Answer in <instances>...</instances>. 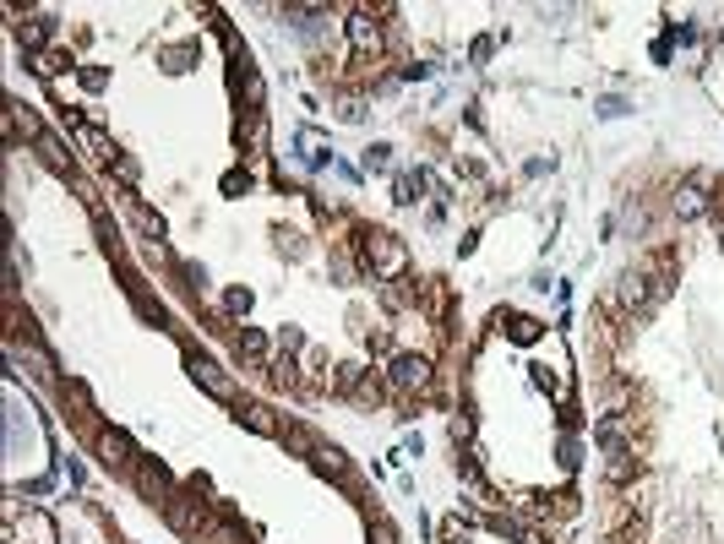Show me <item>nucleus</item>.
Returning a JSON list of instances; mask_svg holds the SVG:
<instances>
[{
	"label": "nucleus",
	"instance_id": "7",
	"mask_svg": "<svg viewBox=\"0 0 724 544\" xmlns=\"http://www.w3.org/2000/svg\"><path fill=\"white\" fill-rule=\"evenodd\" d=\"M76 142H82V153H87V158H98V163H109V158H114V142H109L98 125H87V120H76Z\"/></svg>",
	"mask_w": 724,
	"mask_h": 544
},
{
	"label": "nucleus",
	"instance_id": "23",
	"mask_svg": "<svg viewBox=\"0 0 724 544\" xmlns=\"http://www.w3.org/2000/svg\"><path fill=\"white\" fill-rule=\"evenodd\" d=\"M518 544H545L540 534H518Z\"/></svg>",
	"mask_w": 724,
	"mask_h": 544
},
{
	"label": "nucleus",
	"instance_id": "18",
	"mask_svg": "<svg viewBox=\"0 0 724 544\" xmlns=\"http://www.w3.org/2000/svg\"><path fill=\"white\" fill-rule=\"evenodd\" d=\"M420 191H425V180H414V174L398 180V202H420Z\"/></svg>",
	"mask_w": 724,
	"mask_h": 544
},
{
	"label": "nucleus",
	"instance_id": "16",
	"mask_svg": "<svg viewBox=\"0 0 724 544\" xmlns=\"http://www.w3.org/2000/svg\"><path fill=\"white\" fill-rule=\"evenodd\" d=\"M240 354H245V360H262V354H267V338H262V332H240Z\"/></svg>",
	"mask_w": 724,
	"mask_h": 544
},
{
	"label": "nucleus",
	"instance_id": "20",
	"mask_svg": "<svg viewBox=\"0 0 724 544\" xmlns=\"http://www.w3.org/2000/svg\"><path fill=\"white\" fill-rule=\"evenodd\" d=\"M223 305H229L234 316H245V311H251V289H229V300H223Z\"/></svg>",
	"mask_w": 724,
	"mask_h": 544
},
{
	"label": "nucleus",
	"instance_id": "3",
	"mask_svg": "<svg viewBox=\"0 0 724 544\" xmlns=\"http://www.w3.org/2000/svg\"><path fill=\"white\" fill-rule=\"evenodd\" d=\"M431 371H436V365H431L425 354H398L387 376H392L398 392H420V387H431Z\"/></svg>",
	"mask_w": 724,
	"mask_h": 544
},
{
	"label": "nucleus",
	"instance_id": "6",
	"mask_svg": "<svg viewBox=\"0 0 724 544\" xmlns=\"http://www.w3.org/2000/svg\"><path fill=\"white\" fill-rule=\"evenodd\" d=\"M365 240H371V262H376V272H382V278L403 272V245H398L392 234H365Z\"/></svg>",
	"mask_w": 724,
	"mask_h": 544
},
{
	"label": "nucleus",
	"instance_id": "11",
	"mask_svg": "<svg viewBox=\"0 0 724 544\" xmlns=\"http://www.w3.org/2000/svg\"><path fill=\"white\" fill-rule=\"evenodd\" d=\"M136 490H142L147 501H169V496H164V490H169V474L153 469V463H136Z\"/></svg>",
	"mask_w": 724,
	"mask_h": 544
},
{
	"label": "nucleus",
	"instance_id": "2",
	"mask_svg": "<svg viewBox=\"0 0 724 544\" xmlns=\"http://www.w3.org/2000/svg\"><path fill=\"white\" fill-rule=\"evenodd\" d=\"M185 371H191V381H196V387H202L207 398H218V403H240V387H234V381H229V376H223V371H218L213 360H202V354H196V360H191Z\"/></svg>",
	"mask_w": 724,
	"mask_h": 544
},
{
	"label": "nucleus",
	"instance_id": "22",
	"mask_svg": "<svg viewBox=\"0 0 724 544\" xmlns=\"http://www.w3.org/2000/svg\"><path fill=\"white\" fill-rule=\"evenodd\" d=\"M213 544H240V529H213Z\"/></svg>",
	"mask_w": 724,
	"mask_h": 544
},
{
	"label": "nucleus",
	"instance_id": "13",
	"mask_svg": "<svg viewBox=\"0 0 724 544\" xmlns=\"http://www.w3.org/2000/svg\"><path fill=\"white\" fill-rule=\"evenodd\" d=\"M643 300H649V278H643V272L621 278V305H643Z\"/></svg>",
	"mask_w": 724,
	"mask_h": 544
},
{
	"label": "nucleus",
	"instance_id": "21",
	"mask_svg": "<svg viewBox=\"0 0 724 544\" xmlns=\"http://www.w3.org/2000/svg\"><path fill=\"white\" fill-rule=\"evenodd\" d=\"M540 338V321H518V343H534Z\"/></svg>",
	"mask_w": 724,
	"mask_h": 544
},
{
	"label": "nucleus",
	"instance_id": "14",
	"mask_svg": "<svg viewBox=\"0 0 724 544\" xmlns=\"http://www.w3.org/2000/svg\"><path fill=\"white\" fill-rule=\"evenodd\" d=\"M605 474H610L616 485H627V480H632V452H627V447H616V452H610V463H605Z\"/></svg>",
	"mask_w": 724,
	"mask_h": 544
},
{
	"label": "nucleus",
	"instance_id": "4",
	"mask_svg": "<svg viewBox=\"0 0 724 544\" xmlns=\"http://www.w3.org/2000/svg\"><path fill=\"white\" fill-rule=\"evenodd\" d=\"M343 27H349V49H354V60H371V54L382 49V27H376L371 11H354Z\"/></svg>",
	"mask_w": 724,
	"mask_h": 544
},
{
	"label": "nucleus",
	"instance_id": "17",
	"mask_svg": "<svg viewBox=\"0 0 724 544\" xmlns=\"http://www.w3.org/2000/svg\"><path fill=\"white\" fill-rule=\"evenodd\" d=\"M360 376H365L360 365H338V381H332V387H338V392H354V387H360Z\"/></svg>",
	"mask_w": 724,
	"mask_h": 544
},
{
	"label": "nucleus",
	"instance_id": "8",
	"mask_svg": "<svg viewBox=\"0 0 724 544\" xmlns=\"http://www.w3.org/2000/svg\"><path fill=\"white\" fill-rule=\"evenodd\" d=\"M240 425H251L256 436H283V425H278V414L267 403H240Z\"/></svg>",
	"mask_w": 724,
	"mask_h": 544
},
{
	"label": "nucleus",
	"instance_id": "10",
	"mask_svg": "<svg viewBox=\"0 0 724 544\" xmlns=\"http://www.w3.org/2000/svg\"><path fill=\"white\" fill-rule=\"evenodd\" d=\"M164 507H169V523H174L180 534H202V512H196V501H185V496H169Z\"/></svg>",
	"mask_w": 724,
	"mask_h": 544
},
{
	"label": "nucleus",
	"instance_id": "19",
	"mask_svg": "<svg viewBox=\"0 0 724 544\" xmlns=\"http://www.w3.org/2000/svg\"><path fill=\"white\" fill-rule=\"evenodd\" d=\"M44 33H49V16H38V22H33V27H22V44H27V49H33V44H44Z\"/></svg>",
	"mask_w": 724,
	"mask_h": 544
},
{
	"label": "nucleus",
	"instance_id": "5",
	"mask_svg": "<svg viewBox=\"0 0 724 544\" xmlns=\"http://www.w3.org/2000/svg\"><path fill=\"white\" fill-rule=\"evenodd\" d=\"M703 185H709V174H698L692 185H681V191H676V202H670V207H676V218H681V223H692V218H703V213H709Z\"/></svg>",
	"mask_w": 724,
	"mask_h": 544
},
{
	"label": "nucleus",
	"instance_id": "9",
	"mask_svg": "<svg viewBox=\"0 0 724 544\" xmlns=\"http://www.w3.org/2000/svg\"><path fill=\"white\" fill-rule=\"evenodd\" d=\"M98 458H104L109 469H131V463H136V458H131V441H125L120 430H104V436H98Z\"/></svg>",
	"mask_w": 724,
	"mask_h": 544
},
{
	"label": "nucleus",
	"instance_id": "15",
	"mask_svg": "<svg viewBox=\"0 0 724 544\" xmlns=\"http://www.w3.org/2000/svg\"><path fill=\"white\" fill-rule=\"evenodd\" d=\"M65 65H71V54H65V49H44V54H38V71H44V76H60Z\"/></svg>",
	"mask_w": 724,
	"mask_h": 544
},
{
	"label": "nucleus",
	"instance_id": "1",
	"mask_svg": "<svg viewBox=\"0 0 724 544\" xmlns=\"http://www.w3.org/2000/svg\"><path fill=\"white\" fill-rule=\"evenodd\" d=\"M11 544H60V529L44 507H27L16 523H11Z\"/></svg>",
	"mask_w": 724,
	"mask_h": 544
},
{
	"label": "nucleus",
	"instance_id": "12",
	"mask_svg": "<svg viewBox=\"0 0 724 544\" xmlns=\"http://www.w3.org/2000/svg\"><path fill=\"white\" fill-rule=\"evenodd\" d=\"M311 469H316V474H327V480H343V469H349V463H343V452H338V447H316V452H311Z\"/></svg>",
	"mask_w": 724,
	"mask_h": 544
}]
</instances>
